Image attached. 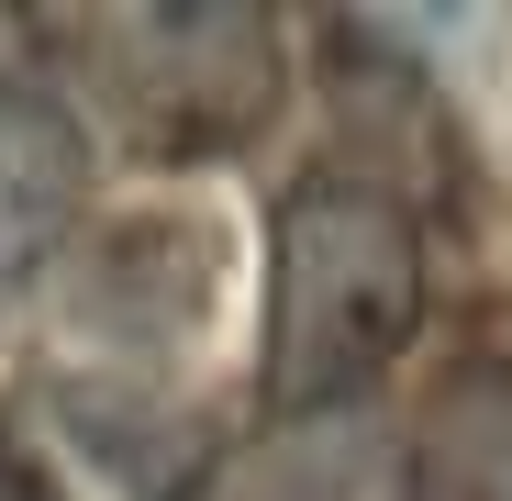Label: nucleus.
<instances>
[{
    "mask_svg": "<svg viewBox=\"0 0 512 501\" xmlns=\"http://www.w3.org/2000/svg\"><path fill=\"white\" fill-rule=\"evenodd\" d=\"M412 334H423V223H412V201L357 179V167L290 179L279 223H268V346H256L268 424L368 412V390L401 368Z\"/></svg>",
    "mask_w": 512,
    "mask_h": 501,
    "instance_id": "1",
    "label": "nucleus"
},
{
    "mask_svg": "<svg viewBox=\"0 0 512 501\" xmlns=\"http://www.w3.org/2000/svg\"><path fill=\"white\" fill-rule=\"evenodd\" d=\"M45 45L78 67L90 112L145 167H212L279 112V23L245 0H134V12H56Z\"/></svg>",
    "mask_w": 512,
    "mask_h": 501,
    "instance_id": "2",
    "label": "nucleus"
},
{
    "mask_svg": "<svg viewBox=\"0 0 512 501\" xmlns=\"http://www.w3.org/2000/svg\"><path fill=\"white\" fill-rule=\"evenodd\" d=\"M90 212V123L56 90L0 78V301H23Z\"/></svg>",
    "mask_w": 512,
    "mask_h": 501,
    "instance_id": "3",
    "label": "nucleus"
},
{
    "mask_svg": "<svg viewBox=\"0 0 512 501\" xmlns=\"http://www.w3.org/2000/svg\"><path fill=\"white\" fill-rule=\"evenodd\" d=\"M201 501H423L412 435H390L379 412H312V424H268L234 457H212Z\"/></svg>",
    "mask_w": 512,
    "mask_h": 501,
    "instance_id": "4",
    "label": "nucleus"
},
{
    "mask_svg": "<svg viewBox=\"0 0 512 501\" xmlns=\"http://www.w3.org/2000/svg\"><path fill=\"white\" fill-rule=\"evenodd\" d=\"M423 501H512V390L490 368H457L412 435Z\"/></svg>",
    "mask_w": 512,
    "mask_h": 501,
    "instance_id": "5",
    "label": "nucleus"
},
{
    "mask_svg": "<svg viewBox=\"0 0 512 501\" xmlns=\"http://www.w3.org/2000/svg\"><path fill=\"white\" fill-rule=\"evenodd\" d=\"M0 501H67V490H56V468H45L12 424H0Z\"/></svg>",
    "mask_w": 512,
    "mask_h": 501,
    "instance_id": "6",
    "label": "nucleus"
}]
</instances>
